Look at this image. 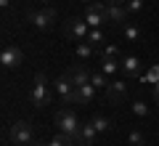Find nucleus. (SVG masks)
I'll return each mask as SVG.
<instances>
[{"label":"nucleus","instance_id":"f257e3e1","mask_svg":"<svg viewBox=\"0 0 159 146\" xmlns=\"http://www.w3.org/2000/svg\"><path fill=\"white\" fill-rule=\"evenodd\" d=\"M29 98H32V104L37 109H45L48 104H51V88H48V80H45V74L43 72H37V77H34V88H32V96H29Z\"/></svg>","mask_w":159,"mask_h":146},{"label":"nucleus","instance_id":"f03ea898","mask_svg":"<svg viewBox=\"0 0 159 146\" xmlns=\"http://www.w3.org/2000/svg\"><path fill=\"white\" fill-rule=\"evenodd\" d=\"M53 122H56V128H58V133H66V135H74L77 133V128L82 122L77 120V114L72 112V109H58L56 112V117H53Z\"/></svg>","mask_w":159,"mask_h":146},{"label":"nucleus","instance_id":"7ed1b4c3","mask_svg":"<svg viewBox=\"0 0 159 146\" xmlns=\"http://www.w3.org/2000/svg\"><path fill=\"white\" fill-rule=\"evenodd\" d=\"M32 135H34V130H32V125H29L27 120H16V122L11 125V130H8V138L16 146H29L32 144Z\"/></svg>","mask_w":159,"mask_h":146},{"label":"nucleus","instance_id":"20e7f679","mask_svg":"<svg viewBox=\"0 0 159 146\" xmlns=\"http://www.w3.org/2000/svg\"><path fill=\"white\" fill-rule=\"evenodd\" d=\"M61 32L66 40H77V43H82V40L88 37V32H90V27H88L85 19H66V21L61 24Z\"/></svg>","mask_w":159,"mask_h":146},{"label":"nucleus","instance_id":"39448f33","mask_svg":"<svg viewBox=\"0 0 159 146\" xmlns=\"http://www.w3.org/2000/svg\"><path fill=\"white\" fill-rule=\"evenodd\" d=\"M27 19L34 24L37 29H51L56 24V11L53 8H43V11H29Z\"/></svg>","mask_w":159,"mask_h":146},{"label":"nucleus","instance_id":"423d86ee","mask_svg":"<svg viewBox=\"0 0 159 146\" xmlns=\"http://www.w3.org/2000/svg\"><path fill=\"white\" fill-rule=\"evenodd\" d=\"M0 64H3L6 69L21 67V64H24V53H21V48H16V45H6V48H3V53H0Z\"/></svg>","mask_w":159,"mask_h":146},{"label":"nucleus","instance_id":"0eeeda50","mask_svg":"<svg viewBox=\"0 0 159 146\" xmlns=\"http://www.w3.org/2000/svg\"><path fill=\"white\" fill-rule=\"evenodd\" d=\"M96 135H98L96 125H93V122H82L72 138L77 141V146H93V144H96Z\"/></svg>","mask_w":159,"mask_h":146},{"label":"nucleus","instance_id":"6e6552de","mask_svg":"<svg viewBox=\"0 0 159 146\" xmlns=\"http://www.w3.org/2000/svg\"><path fill=\"white\" fill-rule=\"evenodd\" d=\"M119 72L127 77H141L143 74V61L138 56H122L119 59Z\"/></svg>","mask_w":159,"mask_h":146},{"label":"nucleus","instance_id":"1a4fd4ad","mask_svg":"<svg viewBox=\"0 0 159 146\" xmlns=\"http://www.w3.org/2000/svg\"><path fill=\"white\" fill-rule=\"evenodd\" d=\"M103 19H106V24H125V21H130V11L125 6H109L106 3Z\"/></svg>","mask_w":159,"mask_h":146},{"label":"nucleus","instance_id":"9d476101","mask_svg":"<svg viewBox=\"0 0 159 146\" xmlns=\"http://www.w3.org/2000/svg\"><path fill=\"white\" fill-rule=\"evenodd\" d=\"M106 98H109V104H122V101L127 98V85H125V82H119V80L109 82V88H106Z\"/></svg>","mask_w":159,"mask_h":146},{"label":"nucleus","instance_id":"9b49d317","mask_svg":"<svg viewBox=\"0 0 159 146\" xmlns=\"http://www.w3.org/2000/svg\"><path fill=\"white\" fill-rule=\"evenodd\" d=\"M66 74H69V80L80 88V85H88V82H90V74H93V72H88L85 64H72Z\"/></svg>","mask_w":159,"mask_h":146},{"label":"nucleus","instance_id":"f8f14e48","mask_svg":"<svg viewBox=\"0 0 159 146\" xmlns=\"http://www.w3.org/2000/svg\"><path fill=\"white\" fill-rule=\"evenodd\" d=\"M82 19L88 21V27H90V29H98L101 24H106V19H103V13H101V11H96L93 6H88V11H85V16H82Z\"/></svg>","mask_w":159,"mask_h":146},{"label":"nucleus","instance_id":"ddd939ff","mask_svg":"<svg viewBox=\"0 0 159 146\" xmlns=\"http://www.w3.org/2000/svg\"><path fill=\"white\" fill-rule=\"evenodd\" d=\"M53 88H56V93L61 96V98H66V96L72 93V88H77V85H74L72 80H69V74H61V77H58L56 82H53Z\"/></svg>","mask_w":159,"mask_h":146},{"label":"nucleus","instance_id":"4468645a","mask_svg":"<svg viewBox=\"0 0 159 146\" xmlns=\"http://www.w3.org/2000/svg\"><path fill=\"white\" fill-rule=\"evenodd\" d=\"M122 37H125V43H138V40H141V29H138V24L125 21V24H122Z\"/></svg>","mask_w":159,"mask_h":146},{"label":"nucleus","instance_id":"2eb2a0df","mask_svg":"<svg viewBox=\"0 0 159 146\" xmlns=\"http://www.w3.org/2000/svg\"><path fill=\"white\" fill-rule=\"evenodd\" d=\"M96 85L88 82V85H80V104H90L93 98H96Z\"/></svg>","mask_w":159,"mask_h":146},{"label":"nucleus","instance_id":"dca6fc26","mask_svg":"<svg viewBox=\"0 0 159 146\" xmlns=\"http://www.w3.org/2000/svg\"><path fill=\"white\" fill-rule=\"evenodd\" d=\"M85 43H90L93 48H103V43H106V40H103L101 27H98V29H90V32H88V37H85Z\"/></svg>","mask_w":159,"mask_h":146},{"label":"nucleus","instance_id":"f3484780","mask_svg":"<svg viewBox=\"0 0 159 146\" xmlns=\"http://www.w3.org/2000/svg\"><path fill=\"white\" fill-rule=\"evenodd\" d=\"M141 80H143L146 85H157V82H159V64L148 67V72H143V74H141Z\"/></svg>","mask_w":159,"mask_h":146},{"label":"nucleus","instance_id":"a211bd4d","mask_svg":"<svg viewBox=\"0 0 159 146\" xmlns=\"http://www.w3.org/2000/svg\"><path fill=\"white\" fill-rule=\"evenodd\" d=\"M90 82L96 85V88H103V90H106L111 80H109V74H103L101 69H98V72H93V74H90Z\"/></svg>","mask_w":159,"mask_h":146},{"label":"nucleus","instance_id":"6ab92c4d","mask_svg":"<svg viewBox=\"0 0 159 146\" xmlns=\"http://www.w3.org/2000/svg\"><path fill=\"white\" fill-rule=\"evenodd\" d=\"M90 122L96 125V130H98V133H109V130H111V120H109V117H101V114H96V117H93Z\"/></svg>","mask_w":159,"mask_h":146},{"label":"nucleus","instance_id":"aec40b11","mask_svg":"<svg viewBox=\"0 0 159 146\" xmlns=\"http://www.w3.org/2000/svg\"><path fill=\"white\" fill-rule=\"evenodd\" d=\"M101 72H103V74L119 72V59H101Z\"/></svg>","mask_w":159,"mask_h":146},{"label":"nucleus","instance_id":"412c9836","mask_svg":"<svg viewBox=\"0 0 159 146\" xmlns=\"http://www.w3.org/2000/svg\"><path fill=\"white\" fill-rule=\"evenodd\" d=\"M48 146H77V141L72 135H66V133H58L53 141H48Z\"/></svg>","mask_w":159,"mask_h":146},{"label":"nucleus","instance_id":"4be33fe9","mask_svg":"<svg viewBox=\"0 0 159 146\" xmlns=\"http://www.w3.org/2000/svg\"><path fill=\"white\" fill-rule=\"evenodd\" d=\"M93 51H96V48H93L90 43H85V40H82V43H77V59H82V61H85V59H90Z\"/></svg>","mask_w":159,"mask_h":146},{"label":"nucleus","instance_id":"5701e85b","mask_svg":"<svg viewBox=\"0 0 159 146\" xmlns=\"http://www.w3.org/2000/svg\"><path fill=\"white\" fill-rule=\"evenodd\" d=\"M130 146H146V135L141 133V130H130Z\"/></svg>","mask_w":159,"mask_h":146},{"label":"nucleus","instance_id":"b1692460","mask_svg":"<svg viewBox=\"0 0 159 146\" xmlns=\"http://www.w3.org/2000/svg\"><path fill=\"white\" fill-rule=\"evenodd\" d=\"M101 59H119V48H117V45H103Z\"/></svg>","mask_w":159,"mask_h":146},{"label":"nucleus","instance_id":"393cba45","mask_svg":"<svg viewBox=\"0 0 159 146\" xmlns=\"http://www.w3.org/2000/svg\"><path fill=\"white\" fill-rule=\"evenodd\" d=\"M125 8L130 11V16H133V13L143 11V0H127V3H125Z\"/></svg>","mask_w":159,"mask_h":146},{"label":"nucleus","instance_id":"a878e982","mask_svg":"<svg viewBox=\"0 0 159 146\" xmlns=\"http://www.w3.org/2000/svg\"><path fill=\"white\" fill-rule=\"evenodd\" d=\"M133 114H135V117H146V114H148V106H146L143 101H135V104H133Z\"/></svg>","mask_w":159,"mask_h":146},{"label":"nucleus","instance_id":"bb28decb","mask_svg":"<svg viewBox=\"0 0 159 146\" xmlns=\"http://www.w3.org/2000/svg\"><path fill=\"white\" fill-rule=\"evenodd\" d=\"M106 3H109V6H125L127 0H106Z\"/></svg>","mask_w":159,"mask_h":146},{"label":"nucleus","instance_id":"cd10ccee","mask_svg":"<svg viewBox=\"0 0 159 146\" xmlns=\"http://www.w3.org/2000/svg\"><path fill=\"white\" fill-rule=\"evenodd\" d=\"M154 101H157V104H159V82H157V85H154Z\"/></svg>","mask_w":159,"mask_h":146},{"label":"nucleus","instance_id":"c85d7f7f","mask_svg":"<svg viewBox=\"0 0 159 146\" xmlns=\"http://www.w3.org/2000/svg\"><path fill=\"white\" fill-rule=\"evenodd\" d=\"M29 146H48V144H43V141H32Z\"/></svg>","mask_w":159,"mask_h":146},{"label":"nucleus","instance_id":"c756f323","mask_svg":"<svg viewBox=\"0 0 159 146\" xmlns=\"http://www.w3.org/2000/svg\"><path fill=\"white\" fill-rule=\"evenodd\" d=\"M8 3H11V0H0V6H3V8H6V6H8Z\"/></svg>","mask_w":159,"mask_h":146},{"label":"nucleus","instance_id":"7c9ffc66","mask_svg":"<svg viewBox=\"0 0 159 146\" xmlns=\"http://www.w3.org/2000/svg\"><path fill=\"white\" fill-rule=\"evenodd\" d=\"M82 3H88V6H90V3H98V0H82Z\"/></svg>","mask_w":159,"mask_h":146},{"label":"nucleus","instance_id":"2f4dec72","mask_svg":"<svg viewBox=\"0 0 159 146\" xmlns=\"http://www.w3.org/2000/svg\"><path fill=\"white\" fill-rule=\"evenodd\" d=\"M43 3H45V0H43Z\"/></svg>","mask_w":159,"mask_h":146}]
</instances>
